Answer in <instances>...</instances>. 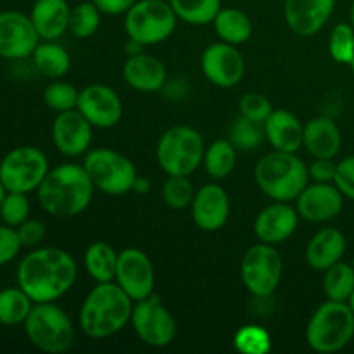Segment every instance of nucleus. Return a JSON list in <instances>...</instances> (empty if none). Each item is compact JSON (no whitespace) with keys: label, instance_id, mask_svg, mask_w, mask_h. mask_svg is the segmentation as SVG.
Instances as JSON below:
<instances>
[{"label":"nucleus","instance_id":"obj_1","mask_svg":"<svg viewBox=\"0 0 354 354\" xmlns=\"http://www.w3.org/2000/svg\"><path fill=\"white\" fill-rule=\"evenodd\" d=\"M76 261L69 252L57 248H38L21 259L17 286L33 303H55L76 280Z\"/></svg>","mask_w":354,"mask_h":354},{"label":"nucleus","instance_id":"obj_2","mask_svg":"<svg viewBox=\"0 0 354 354\" xmlns=\"http://www.w3.org/2000/svg\"><path fill=\"white\" fill-rule=\"evenodd\" d=\"M93 190L95 187L86 169L68 162L48 169L37 189V197L45 213L57 218H73L90 206Z\"/></svg>","mask_w":354,"mask_h":354},{"label":"nucleus","instance_id":"obj_3","mask_svg":"<svg viewBox=\"0 0 354 354\" xmlns=\"http://www.w3.org/2000/svg\"><path fill=\"white\" fill-rule=\"evenodd\" d=\"M131 311L133 299L118 283L100 282L83 301L80 327L92 339L111 337L131 320Z\"/></svg>","mask_w":354,"mask_h":354},{"label":"nucleus","instance_id":"obj_4","mask_svg":"<svg viewBox=\"0 0 354 354\" xmlns=\"http://www.w3.org/2000/svg\"><path fill=\"white\" fill-rule=\"evenodd\" d=\"M254 180L270 199L290 203L308 187L310 171L294 152L273 151L256 165Z\"/></svg>","mask_w":354,"mask_h":354},{"label":"nucleus","instance_id":"obj_5","mask_svg":"<svg viewBox=\"0 0 354 354\" xmlns=\"http://www.w3.org/2000/svg\"><path fill=\"white\" fill-rule=\"evenodd\" d=\"M354 337V315L348 303L330 301L322 304L306 327V341L317 353H335Z\"/></svg>","mask_w":354,"mask_h":354},{"label":"nucleus","instance_id":"obj_6","mask_svg":"<svg viewBox=\"0 0 354 354\" xmlns=\"http://www.w3.org/2000/svg\"><path fill=\"white\" fill-rule=\"evenodd\" d=\"M204 152L203 135L196 128L178 124L161 135L156 158L168 176H189L204 161Z\"/></svg>","mask_w":354,"mask_h":354},{"label":"nucleus","instance_id":"obj_7","mask_svg":"<svg viewBox=\"0 0 354 354\" xmlns=\"http://www.w3.org/2000/svg\"><path fill=\"white\" fill-rule=\"evenodd\" d=\"M24 332L31 344L45 353H64L75 342V325L55 303H35L24 320Z\"/></svg>","mask_w":354,"mask_h":354},{"label":"nucleus","instance_id":"obj_8","mask_svg":"<svg viewBox=\"0 0 354 354\" xmlns=\"http://www.w3.org/2000/svg\"><path fill=\"white\" fill-rule=\"evenodd\" d=\"M175 10L168 0H137L124 14V30L130 40L158 45L168 40L176 28Z\"/></svg>","mask_w":354,"mask_h":354},{"label":"nucleus","instance_id":"obj_9","mask_svg":"<svg viewBox=\"0 0 354 354\" xmlns=\"http://www.w3.org/2000/svg\"><path fill=\"white\" fill-rule=\"evenodd\" d=\"M93 187L107 196H124L137 183V168L127 156L111 149L99 147L88 151L83 161Z\"/></svg>","mask_w":354,"mask_h":354},{"label":"nucleus","instance_id":"obj_10","mask_svg":"<svg viewBox=\"0 0 354 354\" xmlns=\"http://www.w3.org/2000/svg\"><path fill=\"white\" fill-rule=\"evenodd\" d=\"M47 173V156L33 145L12 149L0 162V180L7 192H33L40 187Z\"/></svg>","mask_w":354,"mask_h":354},{"label":"nucleus","instance_id":"obj_11","mask_svg":"<svg viewBox=\"0 0 354 354\" xmlns=\"http://www.w3.org/2000/svg\"><path fill=\"white\" fill-rule=\"evenodd\" d=\"M283 263L280 252L272 244H256L248 249L241 265V277L245 289L256 297H268L279 287Z\"/></svg>","mask_w":354,"mask_h":354},{"label":"nucleus","instance_id":"obj_12","mask_svg":"<svg viewBox=\"0 0 354 354\" xmlns=\"http://www.w3.org/2000/svg\"><path fill=\"white\" fill-rule=\"evenodd\" d=\"M130 322L138 339L152 348H165L171 344L178 330L171 311L154 294L133 304Z\"/></svg>","mask_w":354,"mask_h":354},{"label":"nucleus","instance_id":"obj_13","mask_svg":"<svg viewBox=\"0 0 354 354\" xmlns=\"http://www.w3.org/2000/svg\"><path fill=\"white\" fill-rule=\"evenodd\" d=\"M116 283L133 299H145L154 294L156 273L151 258L144 251L128 248L118 254Z\"/></svg>","mask_w":354,"mask_h":354},{"label":"nucleus","instance_id":"obj_14","mask_svg":"<svg viewBox=\"0 0 354 354\" xmlns=\"http://www.w3.org/2000/svg\"><path fill=\"white\" fill-rule=\"evenodd\" d=\"M40 44L30 16L17 10L0 12V57L17 61L33 55Z\"/></svg>","mask_w":354,"mask_h":354},{"label":"nucleus","instance_id":"obj_15","mask_svg":"<svg viewBox=\"0 0 354 354\" xmlns=\"http://www.w3.org/2000/svg\"><path fill=\"white\" fill-rule=\"evenodd\" d=\"M201 68L204 76L213 85L221 88L235 86L245 73V62L235 45L218 41L209 45L201 55Z\"/></svg>","mask_w":354,"mask_h":354},{"label":"nucleus","instance_id":"obj_16","mask_svg":"<svg viewBox=\"0 0 354 354\" xmlns=\"http://www.w3.org/2000/svg\"><path fill=\"white\" fill-rule=\"evenodd\" d=\"M76 109L95 128H113L123 116L120 95L107 85H88L80 92Z\"/></svg>","mask_w":354,"mask_h":354},{"label":"nucleus","instance_id":"obj_17","mask_svg":"<svg viewBox=\"0 0 354 354\" xmlns=\"http://www.w3.org/2000/svg\"><path fill=\"white\" fill-rule=\"evenodd\" d=\"M93 124L78 109L59 113L52 124V140L61 154L76 158L88 152Z\"/></svg>","mask_w":354,"mask_h":354},{"label":"nucleus","instance_id":"obj_18","mask_svg":"<svg viewBox=\"0 0 354 354\" xmlns=\"http://www.w3.org/2000/svg\"><path fill=\"white\" fill-rule=\"evenodd\" d=\"M344 206V196L330 183L317 182L308 185L296 199V209L303 220L311 223H325L339 216Z\"/></svg>","mask_w":354,"mask_h":354},{"label":"nucleus","instance_id":"obj_19","mask_svg":"<svg viewBox=\"0 0 354 354\" xmlns=\"http://www.w3.org/2000/svg\"><path fill=\"white\" fill-rule=\"evenodd\" d=\"M230 216L228 194L216 183L201 187L192 201L194 223L204 232H216L227 223Z\"/></svg>","mask_w":354,"mask_h":354},{"label":"nucleus","instance_id":"obj_20","mask_svg":"<svg viewBox=\"0 0 354 354\" xmlns=\"http://www.w3.org/2000/svg\"><path fill=\"white\" fill-rule=\"evenodd\" d=\"M335 0H286L283 16L294 33L311 37L330 19Z\"/></svg>","mask_w":354,"mask_h":354},{"label":"nucleus","instance_id":"obj_21","mask_svg":"<svg viewBox=\"0 0 354 354\" xmlns=\"http://www.w3.org/2000/svg\"><path fill=\"white\" fill-rule=\"evenodd\" d=\"M299 213L287 203H279L265 207L254 221V234L259 242L280 244L296 232L299 225Z\"/></svg>","mask_w":354,"mask_h":354},{"label":"nucleus","instance_id":"obj_22","mask_svg":"<svg viewBox=\"0 0 354 354\" xmlns=\"http://www.w3.org/2000/svg\"><path fill=\"white\" fill-rule=\"evenodd\" d=\"M165 64L151 54L130 55L123 64V78L131 88L138 92H158L166 83Z\"/></svg>","mask_w":354,"mask_h":354},{"label":"nucleus","instance_id":"obj_23","mask_svg":"<svg viewBox=\"0 0 354 354\" xmlns=\"http://www.w3.org/2000/svg\"><path fill=\"white\" fill-rule=\"evenodd\" d=\"M265 135L275 151L296 154L303 147L304 127L289 111L275 109L265 121Z\"/></svg>","mask_w":354,"mask_h":354},{"label":"nucleus","instance_id":"obj_24","mask_svg":"<svg viewBox=\"0 0 354 354\" xmlns=\"http://www.w3.org/2000/svg\"><path fill=\"white\" fill-rule=\"evenodd\" d=\"M68 0H37L31 7L30 17L35 30L44 40H57L69 30Z\"/></svg>","mask_w":354,"mask_h":354},{"label":"nucleus","instance_id":"obj_25","mask_svg":"<svg viewBox=\"0 0 354 354\" xmlns=\"http://www.w3.org/2000/svg\"><path fill=\"white\" fill-rule=\"evenodd\" d=\"M303 145L315 159H334L342 145L341 130L330 118H315L304 127Z\"/></svg>","mask_w":354,"mask_h":354},{"label":"nucleus","instance_id":"obj_26","mask_svg":"<svg viewBox=\"0 0 354 354\" xmlns=\"http://www.w3.org/2000/svg\"><path fill=\"white\" fill-rule=\"evenodd\" d=\"M346 252V237L337 228H324L313 235L306 248L308 265L325 272L342 259Z\"/></svg>","mask_w":354,"mask_h":354},{"label":"nucleus","instance_id":"obj_27","mask_svg":"<svg viewBox=\"0 0 354 354\" xmlns=\"http://www.w3.org/2000/svg\"><path fill=\"white\" fill-rule=\"evenodd\" d=\"M214 31L223 41L232 45H241L248 41L252 35V23L241 9H221L213 21Z\"/></svg>","mask_w":354,"mask_h":354},{"label":"nucleus","instance_id":"obj_28","mask_svg":"<svg viewBox=\"0 0 354 354\" xmlns=\"http://www.w3.org/2000/svg\"><path fill=\"white\" fill-rule=\"evenodd\" d=\"M118 252L107 242H93L85 252V270L97 283L116 279Z\"/></svg>","mask_w":354,"mask_h":354},{"label":"nucleus","instance_id":"obj_29","mask_svg":"<svg viewBox=\"0 0 354 354\" xmlns=\"http://www.w3.org/2000/svg\"><path fill=\"white\" fill-rule=\"evenodd\" d=\"M31 57H33L35 68L47 78H61L71 68V57H69L68 50L61 45L54 44V40L38 44Z\"/></svg>","mask_w":354,"mask_h":354},{"label":"nucleus","instance_id":"obj_30","mask_svg":"<svg viewBox=\"0 0 354 354\" xmlns=\"http://www.w3.org/2000/svg\"><path fill=\"white\" fill-rule=\"evenodd\" d=\"M237 161V149L230 140H214L204 152V168L214 180H223L232 175Z\"/></svg>","mask_w":354,"mask_h":354},{"label":"nucleus","instance_id":"obj_31","mask_svg":"<svg viewBox=\"0 0 354 354\" xmlns=\"http://www.w3.org/2000/svg\"><path fill=\"white\" fill-rule=\"evenodd\" d=\"M33 308V299L21 287L0 290V325L12 327L24 324Z\"/></svg>","mask_w":354,"mask_h":354},{"label":"nucleus","instance_id":"obj_32","mask_svg":"<svg viewBox=\"0 0 354 354\" xmlns=\"http://www.w3.org/2000/svg\"><path fill=\"white\" fill-rule=\"evenodd\" d=\"M169 3L178 19L194 26L213 23L221 10V0H169Z\"/></svg>","mask_w":354,"mask_h":354},{"label":"nucleus","instance_id":"obj_33","mask_svg":"<svg viewBox=\"0 0 354 354\" xmlns=\"http://www.w3.org/2000/svg\"><path fill=\"white\" fill-rule=\"evenodd\" d=\"M324 290L330 301L348 303L354 290V266L339 261L325 270Z\"/></svg>","mask_w":354,"mask_h":354},{"label":"nucleus","instance_id":"obj_34","mask_svg":"<svg viewBox=\"0 0 354 354\" xmlns=\"http://www.w3.org/2000/svg\"><path fill=\"white\" fill-rule=\"evenodd\" d=\"M265 137V124L249 120V118L241 114L230 127L228 140L239 151H254V149H258L263 144Z\"/></svg>","mask_w":354,"mask_h":354},{"label":"nucleus","instance_id":"obj_35","mask_svg":"<svg viewBox=\"0 0 354 354\" xmlns=\"http://www.w3.org/2000/svg\"><path fill=\"white\" fill-rule=\"evenodd\" d=\"M100 14L102 12H100L99 7L92 0L71 7V14H69V31L76 38H90L99 30Z\"/></svg>","mask_w":354,"mask_h":354},{"label":"nucleus","instance_id":"obj_36","mask_svg":"<svg viewBox=\"0 0 354 354\" xmlns=\"http://www.w3.org/2000/svg\"><path fill=\"white\" fill-rule=\"evenodd\" d=\"M234 346L242 354H266L272 349V339L259 325H244L235 332Z\"/></svg>","mask_w":354,"mask_h":354},{"label":"nucleus","instance_id":"obj_37","mask_svg":"<svg viewBox=\"0 0 354 354\" xmlns=\"http://www.w3.org/2000/svg\"><path fill=\"white\" fill-rule=\"evenodd\" d=\"M194 196L196 190L189 176H168L162 185V199L171 209H185L192 204Z\"/></svg>","mask_w":354,"mask_h":354},{"label":"nucleus","instance_id":"obj_38","mask_svg":"<svg viewBox=\"0 0 354 354\" xmlns=\"http://www.w3.org/2000/svg\"><path fill=\"white\" fill-rule=\"evenodd\" d=\"M332 59L341 64H351L354 61V30L351 24L339 23L334 26L328 41Z\"/></svg>","mask_w":354,"mask_h":354},{"label":"nucleus","instance_id":"obj_39","mask_svg":"<svg viewBox=\"0 0 354 354\" xmlns=\"http://www.w3.org/2000/svg\"><path fill=\"white\" fill-rule=\"evenodd\" d=\"M80 99V90H76L71 83L54 82L44 90V100L52 111L64 113V111L76 109Z\"/></svg>","mask_w":354,"mask_h":354},{"label":"nucleus","instance_id":"obj_40","mask_svg":"<svg viewBox=\"0 0 354 354\" xmlns=\"http://www.w3.org/2000/svg\"><path fill=\"white\" fill-rule=\"evenodd\" d=\"M30 201L23 192H7L0 204V220L3 225L17 228L30 216Z\"/></svg>","mask_w":354,"mask_h":354},{"label":"nucleus","instance_id":"obj_41","mask_svg":"<svg viewBox=\"0 0 354 354\" xmlns=\"http://www.w3.org/2000/svg\"><path fill=\"white\" fill-rule=\"evenodd\" d=\"M239 109H241L242 116L263 124L268 120L270 114L273 113V107L270 104V100L265 95L256 92H249L245 95H242L241 102H239Z\"/></svg>","mask_w":354,"mask_h":354},{"label":"nucleus","instance_id":"obj_42","mask_svg":"<svg viewBox=\"0 0 354 354\" xmlns=\"http://www.w3.org/2000/svg\"><path fill=\"white\" fill-rule=\"evenodd\" d=\"M21 248H23V244H21L16 228L3 223L0 225V266L12 261L19 254Z\"/></svg>","mask_w":354,"mask_h":354},{"label":"nucleus","instance_id":"obj_43","mask_svg":"<svg viewBox=\"0 0 354 354\" xmlns=\"http://www.w3.org/2000/svg\"><path fill=\"white\" fill-rule=\"evenodd\" d=\"M334 183L341 190L342 196L354 201V156H349L339 162Z\"/></svg>","mask_w":354,"mask_h":354},{"label":"nucleus","instance_id":"obj_44","mask_svg":"<svg viewBox=\"0 0 354 354\" xmlns=\"http://www.w3.org/2000/svg\"><path fill=\"white\" fill-rule=\"evenodd\" d=\"M16 230L23 248H37L38 244L44 242L45 234H47V228L41 221L30 220V218L24 223H21Z\"/></svg>","mask_w":354,"mask_h":354},{"label":"nucleus","instance_id":"obj_45","mask_svg":"<svg viewBox=\"0 0 354 354\" xmlns=\"http://www.w3.org/2000/svg\"><path fill=\"white\" fill-rule=\"evenodd\" d=\"M308 171H310V178L317 180L320 183H330L335 178L337 165L332 159H315V162L308 168Z\"/></svg>","mask_w":354,"mask_h":354},{"label":"nucleus","instance_id":"obj_46","mask_svg":"<svg viewBox=\"0 0 354 354\" xmlns=\"http://www.w3.org/2000/svg\"><path fill=\"white\" fill-rule=\"evenodd\" d=\"M102 14H109V16H120V14H127L128 9L133 6L137 0H92Z\"/></svg>","mask_w":354,"mask_h":354},{"label":"nucleus","instance_id":"obj_47","mask_svg":"<svg viewBox=\"0 0 354 354\" xmlns=\"http://www.w3.org/2000/svg\"><path fill=\"white\" fill-rule=\"evenodd\" d=\"M6 194H7V190H6V187H3L2 180H0V204H2V201H3V197H6Z\"/></svg>","mask_w":354,"mask_h":354},{"label":"nucleus","instance_id":"obj_48","mask_svg":"<svg viewBox=\"0 0 354 354\" xmlns=\"http://www.w3.org/2000/svg\"><path fill=\"white\" fill-rule=\"evenodd\" d=\"M348 304H349V308H351V311H353V315H354V290H353L351 297H349V299H348Z\"/></svg>","mask_w":354,"mask_h":354},{"label":"nucleus","instance_id":"obj_49","mask_svg":"<svg viewBox=\"0 0 354 354\" xmlns=\"http://www.w3.org/2000/svg\"><path fill=\"white\" fill-rule=\"evenodd\" d=\"M349 17H351V26L354 30V0H353V6H351V12H349Z\"/></svg>","mask_w":354,"mask_h":354},{"label":"nucleus","instance_id":"obj_50","mask_svg":"<svg viewBox=\"0 0 354 354\" xmlns=\"http://www.w3.org/2000/svg\"><path fill=\"white\" fill-rule=\"evenodd\" d=\"M349 66H351V69H353V75H354V61H353L351 64H349Z\"/></svg>","mask_w":354,"mask_h":354},{"label":"nucleus","instance_id":"obj_51","mask_svg":"<svg viewBox=\"0 0 354 354\" xmlns=\"http://www.w3.org/2000/svg\"><path fill=\"white\" fill-rule=\"evenodd\" d=\"M353 266H354V259H353Z\"/></svg>","mask_w":354,"mask_h":354},{"label":"nucleus","instance_id":"obj_52","mask_svg":"<svg viewBox=\"0 0 354 354\" xmlns=\"http://www.w3.org/2000/svg\"><path fill=\"white\" fill-rule=\"evenodd\" d=\"M168 2H169V0H168Z\"/></svg>","mask_w":354,"mask_h":354}]
</instances>
